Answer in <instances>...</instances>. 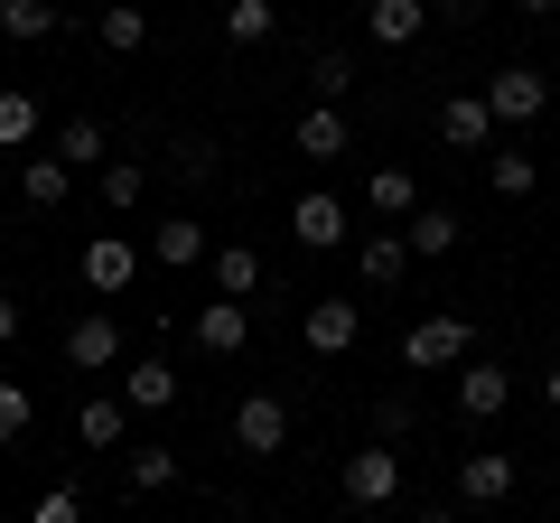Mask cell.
<instances>
[{
    "instance_id": "cell-1",
    "label": "cell",
    "mask_w": 560,
    "mask_h": 523,
    "mask_svg": "<svg viewBox=\"0 0 560 523\" xmlns=\"http://www.w3.org/2000/svg\"><path fill=\"white\" fill-rule=\"evenodd\" d=\"M477 356V327L458 318V309H430V318L401 337V374H448V364Z\"/></svg>"
},
{
    "instance_id": "cell-2",
    "label": "cell",
    "mask_w": 560,
    "mask_h": 523,
    "mask_svg": "<svg viewBox=\"0 0 560 523\" xmlns=\"http://www.w3.org/2000/svg\"><path fill=\"white\" fill-rule=\"evenodd\" d=\"M337 496L355 504V514H383V504L401 496V449H393V440H374V449H346V467H337Z\"/></svg>"
},
{
    "instance_id": "cell-3",
    "label": "cell",
    "mask_w": 560,
    "mask_h": 523,
    "mask_svg": "<svg viewBox=\"0 0 560 523\" xmlns=\"http://www.w3.org/2000/svg\"><path fill=\"white\" fill-rule=\"evenodd\" d=\"M355 337H364V300H308V309H300V346H308L318 364L355 356Z\"/></svg>"
},
{
    "instance_id": "cell-4",
    "label": "cell",
    "mask_w": 560,
    "mask_h": 523,
    "mask_svg": "<svg viewBox=\"0 0 560 523\" xmlns=\"http://www.w3.org/2000/svg\"><path fill=\"white\" fill-rule=\"evenodd\" d=\"M486 103H495L504 131H523V121L551 113V75H541V66H495V75H486Z\"/></svg>"
},
{
    "instance_id": "cell-5",
    "label": "cell",
    "mask_w": 560,
    "mask_h": 523,
    "mask_svg": "<svg viewBox=\"0 0 560 523\" xmlns=\"http://www.w3.org/2000/svg\"><path fill=\"white\" fill-rule=\"evenodd\" d=\"M234 449L243 458H280L290 449V403L280 393H243L234 403Z\"/></svg>"
},
{
    "instance_id": "cell-6",
    "label": "cell",
    "mask_w": 560,
    "mask_h": 523,
    "mask_svg": "<svg viewBox=\"0 0 560 523\" xmlns=\"http://www.w3.org/2000/svg\"><path fill=\"white\" fill-rule=\"evenodd\" d=\"M290 150H300L308 168H327V160H346V150H355V121H346V103H308V113L290 121Z\"/></svg>"
},
{
    "instance_id": "cell-7",
    "label": "cell",
    "mask_w": 560,
    "mask_h": 523,
    "mask_svg": "<svg viewBox=\"0 0 560 523\" xmlns=\"http://www.w3.org/2000/svg\"><path fill=\"white\" fill-rule=\"evenodd\" d=\"M504 411H514V374L486 364V356H467L458 364V421H504Z\"/></svg>"
},
{
    "instance_id": "cell-8",
    "label": "cell",
    "mask_w": 560,
    "mask_h": 523,
    "mask_svg": "<svg viewBox=\"0 0 560 523\" xmlns=\"http://www.w3.org/2000/svg\"><path fill=\"white\" fill-rule=\"evenodd\" d=\"M66 364H75V374H121V364H131V356H121V318H103V309L75 318V327H66Z\"/></svg>"
},
{
    "instance_id": "cell-9",
    "label": "cell",
    "mask_w": 560,
    "mask_h": 523,
    "mask_svg": "<svg viewBox=\"0 0 560 523\" xmlns=\"http://www.w3.org/2000/svg\"><path fill=\"white\" fill-rule=\"evenodd\" d=\"M75 271H84V290L121 300V290L140 281V243H121V234H94V243H84V262H75Z\"/></svg>"
},
{
    "instance_id": "cell-10",
    "label": "cell",
    "mask_w": 560,
    "mask_h": 523,
    "mask_svg": "<svg viewBox=\"0 0 560 523\" xmlns=\"http://www.w3.org/2000/svg\"><path fill=\"white\" fill-rule=\"evenodd\" d=\"M495 131H504V121H495V103H486V84L440 103V141H448V150H495Z\"/></svg>"
},
{
    "instance_id": "cell-11",
    "label": "cell",
    "mask_w": 560,
    "mask_h": 523,
    "mask_svg": "<svg viewBox=\"0 0 560 523\" xmlns=\"http://www.w3.org/2000/svg\"><path fill=\"white\" fill-rule=\"evenodd\" d=\"M346 224H355V216H346V197H327V187L290 197V234H300L308 253H337V243H346Z\"/></svg>"
},
{
    "instance_id": "cell-12",
    "label": "cell",
    "mask_w": 560,
    "mask_h": 523,
    "mask_svg": "<svg viewBox=\"0 0 560 523\" xmlns=\"http://www.w3.org/2000/svg\"><path fill=\"white\" fill-rule=\"evenodd\" d=\"M504 496H514V458H504V449H467L458 458V504L486 514V504H504Z\"/></svg>"
},
{
    "instance_id": "cell-13",
    "label": "cell",
    "mask_w": 560,
    "mask_h": 523,
    "mask_svg": "<svg viewBox=\"0 0 560 523\" xmlns=\"http://www.w3.org/2000/svg\"><path fill=\"white\" fill-rule=\"evenodd\" d=\"M206 281H215V300H253V290L271 281V262H261L253 243H215V253H206Z\"/></svg>"
},
{
    "instance_id": "cell-14",
    "label": "cell",
    "mask_w": 560,
    "mask_h": 523,
    "mask_svg": "<svg viewBox=\"0 0 560 523\" xmlns=\"http://www.w3.org/2000/svg\"><path fill=\"white\" fill-rule=\"evenodd\" d=\"M364 38L374 47H420L430 38V0H364Z\"/></svg>"
},
{
    "instance_id": "cell-15",
    "label": "cell",
    "mask_w": 560,
    "mask_h": 523,
    "mask_svg": "<svg viewBox=\"0 0 560 523\" xmlns=\"http://www.w3.org/2000/svg\"><path fill=\"white\" fill-rule=\"evenodd\" d=\"M206 253H215V234H206L197 216H168V224H150V262H160V271H197Z\"/></svg>"
},
{
    "instance_id": "cell-16",
    "label": "cell",
    "mask_w": 560,
    "mask_h": 523,
    "mask_svg": "<svg viewBox=\"0 0 560 523\" xmlns=\"http://www.w3.org/2000/svg\"><path fill=\"white\" fill-rule=\"evenodd\" d=\"M364 206H374L383 224H411V216H420V206H430V197H420V178H411V168H401V160H383L374 178H364Z\"/></svg>"
},
{
    "instance_id": "cell-17",
    "label": "cell",
    "mask_w": 560,
    "mask_h": 523,
    "mask_svg": "<svg viewBox=\"0 0 560 523\" xmlns=\"http://www.w3.org/2000/svg\"><path fill=\"white\" fill-rule=\"evenodd\" d=\"M401 271H411V243H401V224H383V234L355 243V281H364V290H393Z\"/></svg>"
},
{
    "instance_id": "cell-18",
    "label": "cell",
    "mask_w": 560,
    "mask_h": 523,
    "mask_svg": "<svg viewBox=\"0 0 560 523\" xmlns=\"http://www.w3.org/2000/svg\"><path fill=\"white\" fill-rule=\"evenodd\" d=\"M243 337H253V300H206L197 309V346L206 356H243Z\"/></svg>"
},
{
    "instance_id": "cell-19",
    "label": "cell",
    "mask_w": 560,
    "mask_h": 523,
    "mask_svg": "<svg viewBox=\"0 0 560 523\" xmlns=\"http://www.w3.org/2000/svg\"><path fill=\"white\" fill-rule=\"evenodd\" d=\"M66 187H75V168H66L57 150H28V160H20V206L57 216V206H66Z\"/></svg>"
},
{
    "instance_id": "cell-20",
    "label": "cell",
    "mask_w": 560,
    "mask_h": 523,
    "mask_svg": "<svg viewBox=\"0 0 560 523\" xmlns=\"http://www.w3.org/2000/svg\"><path fill=\"white\" fill-rule=\"evenodd\" d=\"M121 403H131V411H168V403H178L168 356H131V364H121Z\"/></svg>"
},
{
    "instance_id": "cell-21",
    "label": "cell",
    "mask_w": 560,
    "mask_h": 523,
    "mask_svg": "<svg viewBox=\"0 0 560 523\" xmlns=\"http://www.w3.org/2000/svg\"><path fill=\"white\" fill-rule=\"evenodd\" d=\"M401 243H411V262H440L467 243V216H448V206H420L411 224H401Z\"/></svg>"
},
{
    "instance_id": "cell-22",
    "label": "cell",
    "mask_w": 560,
    "mask_h": 523,
    "mask_svg": "<svg viewBox=\"0 0 560 523\" xmlns=\"http://www.w3.org/2000/svg\"><path fill=\"white\" fill-rule=\"evenodd\" d=\"M121 430H131V403H121V393H84L75 403V440L84 449H121Z\"/></svg>"
},
{
    "instance_id": "cell-23",
    "label": "cell",
    "mask_w": 560,
    "mask_h": 523,
    "mask_svg": "<svg viewBox=\"0 0 560 523\" xmlns=\"http://www.w3.org/2000/svg\"><path fill=\"white\" fill-rule=\"evenodd\" d=\"M57 28H66L57 0H0V38L10 47H38V38H57Z\"/></svg>"
},
{
    "instance_id": "cell-24",
    "label": "cell",
    "mask_w": 560,
    "mask_h": 523,
    "mask_svg": "<svg viewBox=\"0 0 560 523\" xmlns=\"http://www.w3.org/2000/svg\"><path fill=\"white\" fill-rule=\"evenodd\" d=\"M47 150H57L66 168H103V150H113V141H103L94 113H75V121H57V131H47Z\"/></svg>"
},
{
    "instance_id": "cell-25",
    "label": "cell",
    "mask_w": 560,
    "mask_h": 523,
    "mask_svg": "<svg viewBox=\"0 0 560 523\" xmlns=\"http://www.w3.org/2000/svg\"><path fill=\"white\" fill-rule=\"evenodd\" d=\"M38 141H47L38 94H20V84H10V94H0V150H38Z\"/></svg>"
},
{
    "instance_id": "cell-26",
    "label": "cell",
    "mask_w": 560,
    "mask_h": 523,
    "mask_svg": "<svg viewBox=\"0 0 560 523\" xmlns=\"http://www.w3.org/2000/svg\"><path fill=\"white\" fill-rule=\"evenodd\" d=\"M94 38L113 47V57H140V47H150V10H131V0H113V10L94 20Z\"/></svg>"
},
{
    "instance_id": "cell-27",
    "label": "cell",
    "mask_w": 560,
    "mask_h": 523,
    "mask_svg": "<svg viewBox=\"0 0 560 523\" xmlns=\"http://www.w3.org/2000/svg\"><path fill=\"white\" fill-rule=\"evenodd\" d=\"M486 187H495V197H533L541 160H533V150H486Z\"/></svg>"
},
{
    "instance_id": "cell-28",
    "label": "cell",
    "mask_w": 560,
    "mask_h": 523,
    "mask_svg": "<svg viewBox=\"0 0 560 523\" xmlns=\"http://www.w3.org/2000/svg\"><path fill=\"white\" fill-rule=\"evenodd\" d=\"M355 94V57H346V47H318V57H308V103H346Z\"/></svg>"
},
{
    "instance_id": "cell-29",
    "label": "cell",
    "mask_w": 560,
    "mask_h": 523,
    "mask_svg": "<svg viewBox=\"0 0 560 523\" xmlns=\"http://www.w3.org/2000/svg\"><path fill=\"white\" fill-rule=\"evenodd\" d=\"M280 28V0H234V10H224V38L234 47H261Z\"/></svg>"
},
{
    "instance_id": "cell-30",
    "label": "cell",
    "mask_w": 560,
    "mask_h": 523,
    "mask_svg": "<svg viewBox=\"0 0 560 523\" xmlns=\"http://www.w3.org/2000/svg\"><path fill=\"white\" fill-rule=\"evenodd\" d=\"M140 197H150V168H140V160H103V206H113V216H131Z\"/></svg>"
},
{
    "instance_id": "cell-31",
    "label": "cell",
    "mask_w": 560,
    "mask_h": 523,
    "mask_svg": "<svg viewBox=\"0 0 560 523\" xmlns=\"http://www.w3.org/2000/svg\"><path fill=\"white\" fill-rule=\"evenodd\" d=\"M121 477H131V496H160V486H178V458H168V449H131Z\"/></svg>"
},
{
    "instance_id": "cell-32",
    "label": "cell",
    "mask_w": 560,
    "mask_h": 523,
    "mask_svg": "<svg viewBox=\"0 0 560 523\" xmlns=\"http://www.w3.org/2000/svg\"><path fill=\"white\" fill-rule=\"evenodd\" d=\"M28 421H38L28 383H10V374H0V449H20V440H28Z\"/></svg>"
},
{
    "instance_id": "cell-33",
    "label": "cell",
    "mask_w": 560,
    "mask_h": 523,
    "mask_svg": "<svg viewBox=\"0 0 560 523\" xmlns=\"http://www.w3.org/2000/svg\"><path fill=\"white\" fill-rule=\"evenodd\" d=\"M28 523H84V496L75 486H47V496L28 504Z\"/></svg>"
},
{
    "instance_id": "cell-34",
    "label": "cell",
    "mask_w": 560,
    "mask_h": 523,
    "mask_svg": "<svg viewBox=\"0 0 560 523\" xmlns=\"http://www.w3.org/2000/svg\"><path fill=\"white\" fill-rule=\"evenodd\" d=\"M374 421H383V440H411V430H420V403H411V393H383Z\"/></svg>"
},
{
    "instance_id": "cell-35",
    "label": "cell",
    "mask_w": 560,
    "mask_h": 523,
    "mask_svg": "<svg viewBox=\"0 0 560 523\" xmlns=\"http://www.w3.org/2000/svg\"><path fill=\"white\" fill-rule=\"evenodd\" d=\"M477 10H486V0H430V20H458V28L477 20Z\"/></svg>"
},
{
    "instance_id": "cell-36",
    "label": "cell",
    "mask_w": 560,
    "mask_h": 523,
    "mask_svg": "<svg viewBox=\"0 0 560 523\" xmlns=\"http://www.w3.org/2000/svg\"><path fill=\"white\" fill-rule=\"evenodd\" d=\"M541 403H551V411H560V356H551V364H541Z\"/></svg>"
},
{
    "instance_id": "cell-37",
    "label": "cell",
    "mask_w": 560,
    "mask_h": 523,
    "mask_svg": "<svg viewBox=\"0 0 560 523\" xmlns=\"http://www.w3.org/2000/svg\"><path fill=\"white\" fill-rule=\"evenodd\" d=\"M10 337H20V300H0V346H10Z\"/></svg>"
},
{
    "instance_id": "cell-38",
    "label": "cell",
    "mask_w": 560,
    "mask_h": 523,
    "mask_svg": "<svg viewBox=\"0 0 560 523\" xmlns=\"http://www.w3.org/2000/svg\"><path fill=\"white\" fill-rule=\"evenodd\" d=\"M514 10L523 20H560V0H514Z\"/></svg>"
},
{
    "instance_id": "cell-39",
    "label": "cell",
    "mask_w": 560,
    "mask_h": 523,
    "mask_svg": "<svg viewBox=\"0 0 560 523\" xmlns=\"http://www.w3.org/2000/svg\"><path fill=\"white\" fill-rule=\"evenodd\" d=\"M411 523H458V514H448V504H420V514Z\"/></svg>"
},
{
    "instance_id": "cell-40",
    "label": "cell",
    "mask_w": 560,
    "mask_h": 523,
    "mask_svg": "<svg viewBox=\"0 0 560 523\" xmlns=\"http://www.w3.org/2000/svg\"><path fill=\"white\" fill-rule=\"evenodd\" d=\"M224 10H234V0H215V20H224Z\"/></svg>"
}]
</instances>
